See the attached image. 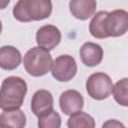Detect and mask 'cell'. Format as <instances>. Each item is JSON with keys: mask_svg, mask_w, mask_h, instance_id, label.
I'll return each instance as SVG.
<instances>
[{"mask_svg": "<svg viewBox=\"0 0 128 128\" xmlns=\"http://www.w3.org/2000/svg\"><path fill=\"white\" fill-rule=\"evenodd\" d=\"M52 63L53 60L49 51L39 46L29 49L23 59L26 72L33 77L46 75L50 71Z\"/></svg>", "mask_w": 128, "mask_h": 128, "instance_id": "cell-3", "label": "cell"}, {"mask_svg": "<svg viewBox=\"0 0 128 128\" xmlns=\"http://www.w3.org/2000/svg\"><path fill=\"white\" fill-rule=\"evenodd\" d=\"M60 109L65 115H71L82 110L84 106V99L80 92L76 90H66L59 97Z\"/></svg>", "mask_w": 128, "mask_h": 128, "instance_id": "cell-8", "label": "cell"}, {"mask_svg": "<svg viewBox=\"0 0 128 128\" xmlns=\"http://www.w3.org/2000/svg\"><path fill=\"white\" fill-rule=\"evenodd\" d=\"M20 51L10 45H5L0 48V68L3 70H15L21 63Z\"/></svg>", "mask_w": 128, "mask_h": 128, "instance_id": "cell-12", "label": "cell"}, {"mask_svg": "<svg viewBox=\"0 0 128 128\" xmlns=\"http://www.w3.org/2000/svg\"><path fill=\"white\" fill-rule=\"evenodd\" d=\"M26 125V116L22 110H4L0 114V127L23 128Z\"/></svg>", "mask_w": 128, "mask_h": 128, "instance_id": "cell-13", "label": "cell"}, {"mask_svg": "<svg viewBox=\"0 0 128 128\" xmlns=\"http://www.w3.org/2000/svg\"><path fill=\"white\" fill-rule=\"evenodd\" d=\"M80 58L87 67H95L103 59V49L99 44L86 42L80 48Z\"/></svg>", "mask_w": 128, "mask_h": 128, "instance_id": "cell-10", "label": "cell"}, {"mask_svg": "<svg viewBox=\"0 0 128 128\" xmlns=\"http://www.w3.org/2000/svg\"><path fill=\"white\" fill-rule=\"evenodd\" d=\"M106 37H119L128 30V12L123 9L108 12L104 20Z\"/></svg>", "mask_w": 128, "mask_h": 128, "instance_id": "cell-5", "label": "cell"}, {"mask_svg": "<svg viewBox=\"0 0 128 128\" xmlns=\"http://www.w3.org/2000/svg\"><path fill=\"white\" fill-rule=\"evenodd\" d=\"M9 3L10 0H0V9H5Z\"/></svg>", "mask_w": 128, "mask_h": 128, "instance_id": "cell-19", "label": "cell"}, {"mask_svg": "<svg viewBox=\"0 0 128 128\" xmlns=\"http://www.w3.org/2000/svg\"><path fill=\"white\" fill-rule=\"evenodd\" d=\"M77 73V64L70 55H60L52 63L51 74L59 82H68Z\"/></svg>", "mask_w": 128, "mask_h": 128, "instance_id": "cell-6", "label": "cell"}, {"mask_svg": "<svg viewBox=\"0 0 128 128\" xmlns=\"http://www.w3.org/2000/svg\"><path fill=\"white\" fill-rule=\"evenodd\" d=\"M112 93L115 101L124 107L128 106V78H123L119 80L115 85H113Z\"/></svg>", "mask_w": 128, "mask_h": 128, "instance_id": "cell-16", "label": "cell"}, {"mask_svg": "<svg viewBox=\"0 0 128 128\" xmlns=\"http://www.w3.org/2000/svg\"><path fill=\"white\" fill-rule=\"evenodd\" d=\"M60 126L61 117L54 109L38 117V127L40 128H59Z\"/></svg>", "mask_w": 128, "mask_h": 128, "instance_id": "cell-17", "label": "cell"}, {"mask_svg": "<svg viewBox=\"0 0 128 128\" xmlns=\"http://www.w3.org/2000/svg\"><path fill=\"white\" fill-rule=\"evenodd\" d=\"M113 82L110 76L104 72H96L90 75L86 81V91L95 100H104L112 93Z\"/></svg>", "mask_w": 128, "mask_h": 128, "instance_id": "cell-4", "label": "cell"}, {"mask_svg": "<svg viewBox=\"0 0 128 128\" xmlns=\"http://www.w3.org/2000/svg\"><path fill=\"white\" fill-rule=\"evenodd\" d=\"M107 11H99L97 12L89 23V32L90 34L97 39L107 38L104 30V20L107 15Z\"/></svg>", "mask_w": 128, "mask_h": 128, "instance_id": "cell-15", "label": "cell"}, {"mask_svg": "<svg viewBox=\"0 0 128 128\" xmlns=\"http://www.w3.org/2000/svg\"><path fill=\"white\" fill-rule=\"evenodd\" d=\"M61 41V32L54 25L41 26L36 33V43L39 47H42L48 51L54 49Z\"/></svg>", "mask_w": 128, "mask_h": 128, "instance_id": "cell-7", "label": "cell"}, {"mask_svg": "<svg viewBox=\"0 0 128 128\" xmlns=\"http://www.w3.org/2000/svg\"><path fill=\"white\" fill-rule=\"evenodd\" d=\"M1 32H2V22L0 21V34H1Z\"/></svg>", "mask_w": 128, "mask_h": 128, "instance_id": "cell-20", "label": "cell"}, {"mask_svg": "<svg viewBox=\"0 0 128 128\" xmlns=\"http://www.w3.org/2000/svg\"><path fill=\"white\" fill-rule=\"evenodd\" d=\"M96 7V0H70L69 2V10L72 16L83 21L94 15Z\"/></svg>", "mask_w": 128, "mask_h": 128, "instance_id": "cell-11", "label": "cell"}, {"mask_svg": "<svg viewBox=\"0 0 128 128\" xmlns=\"http://www.w3.org/2000/svg\"><path fill=\"white\" fill-rule=\"evenodd\" d=\"M27 93V83L18 76L6 77L0 88V109H19L24 102Z\"/></svg>", "mask_w": 128, "mask_h": 128, "instance_id": "cell-1", "label": "cell"}, {"mask_svg": "<svg viewBox=\"0 0 128 128\" xmlns=\"http://www.w3.org/2000/svg\"><path fill=\"white\" fill-rule=\"evenodd\" d=\"M53 96L50 91L45 89L37 90L31 100V110L35 116L39 117L53 109Z\"/></svg>", "mask_w": 128, "mask_h": 128, "instance_id": "cell-9", "label": "cell"}, {"mask_svg": "<svg viewBox=\"0 0 128 128\" xmlns=\"http://www.w3.org/2000/svg\"><path fill=\"white\" fill-rule=\"evenodd\" d=\"M67 126L69 128H94L95 121L91 115L80 110L70 115Z\"/></svg>", "mask_w": 128, "mask_h": 128, "instance_id": "cell-14", "label": "cell"}, {"mask_svg": "<svg viewBox=\"0 0 128 128\" xmlns=\"http://www.w3.org/2000/svg\"><path fill=\"white\" fill-rule=\"evenodd\" d=\"M103 127H124V125L122 123L118 122L117 120L113 119V120H108L106 123H104Z\"/></svg>", "mask_w": 128, "mask_h": 128, "instance_id": "cell-18", "label": "cell"}, {"mask_svg": "<svg viewBox=\"0 0 128 128\" xmlns=\"http://www.w3.org/2000/svg\"><path fill=\"white\" fill-rule=\"evenodd\" d=\"M51 0H18L13 8V16L20 22L40 21L52 13Z\"/></svg>", "mask_w": 128, "mask_h": 128, "instance_id": "cell-2", "label": "cell"}]
</instances>
